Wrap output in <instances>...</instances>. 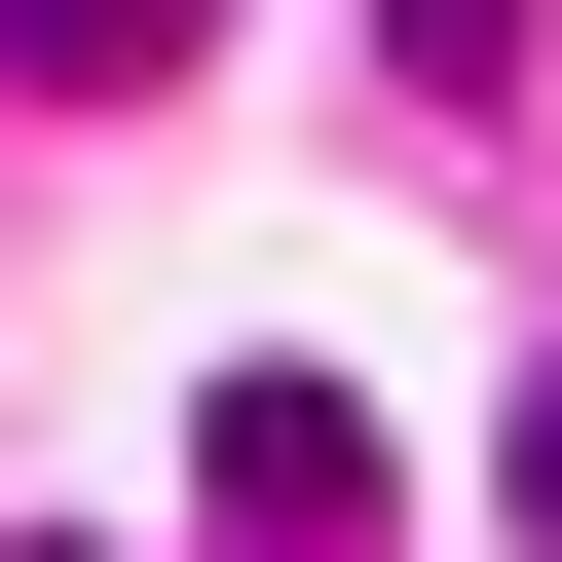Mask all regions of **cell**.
I'll return each mask as SVG.
<instances>
[{
	"mask_svg": "<svg viewBox=\"0 0 562 562\" xmlns=\"http://www.w3.org/2000/svg\"><path fill=\"white\" fill-rule=\"evenodd\" d=\"M188 487H225L262 562H338V525H375V413H338V375H225V413H188Z\"/></svg>",
	"mask_w": 562,
	"mask_h": 562,
	"instance_id": "cell-1",
	"label": "cell"
},
{
	"mask_svg": "<svg viewBox=\"0 0 562 562\" xmlns=\"http://www.w3.org/2000/svg\"><path fill=\"white\" fill-rule=\"evenodd\" d=\"M225 38V0H0V76H38V113H113V76H188Z\"/></svg>",
	"mask_w": 562,
	"mask_h": 562,
	"instance_id": "cell-2",
	"label": "cell"
},
{
	"mask_svg": "<svg viewBox=\"0 0 562 562\" xmlns=\"http://www.w3.org/2000/svg\"><path fill=\"white\" fill-rule=\"evenodd\" d=\"M375 38H413V76H450V113H487V76H525V0H375Z\"/></svg>",
	"mask_w": 562,
	"mask_h": 562,
	"instance_id": "cell-3",
	"label": "cell"
},
{
	"mask_svg": "<svg viewBox=\"0 0 562 562\" xmlns=\"http://www.w3.org/2000/svg\"><path fill=\"white\" fill-rule=\"evenodd\" d=\"M525 562H562V375H525Z\"/></svg>",
	"mask_w": 562,
	"mask_h": 562,
	"instance_id": "cell-4",
	"label": "cell"
}]
</instances>
